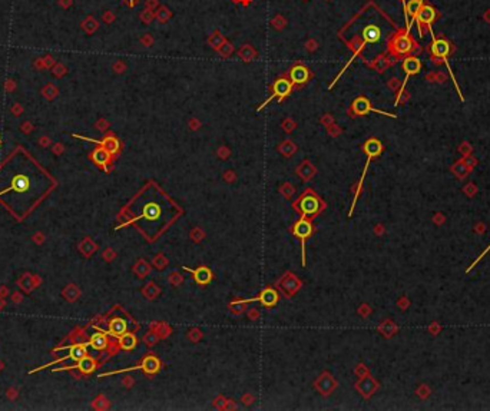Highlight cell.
I'll use <instances>...</instances> for the list:
<instances>
[{
	"mask_svg": "<svg viewBox=\"0 0 490 411\" xmlns=\"http://www.w3.org/2000/svg\"><path fill=\"white\" fill-rule=\"evenodd\" d=\"M450 51H452V48H450V43L447 42L446 39H433V43H432V53L434 58L440 59V60H443L444 63H446V67L449 73H450V76H452V80H453L454 87L457 89V94H459V98H460V101H464V98H463V95L460 92V87L457 85V80L454 78L453 71H452V67L449 65V55H450Z\"/></svg>",
	"mask_w": 490,
	"mask_h": 411,
	"instance_id": "1",
	"label": "cell"
},
{
	"mask_svg": "<svg viewBox=\"0 0 490 411\" xmlns=\"http://www.w3.org/2000/svg\"><path fill=\"white\" fill-rule=\"evenodd\" d=\"M291 89H293V82L288 79H277L274 82V85H273V95L268 98L267 101L262 103V106H260V109H262L265 105H268L270 102L273 101V99H278V101H282L287 95L291 94Z\"/></svg>",
	"mask_w": 490,
	"mask_h": 411,
	"instance_id": "2",
	"label": "cell"
},
{
	"mask_svg": "<svg viewBox=\"0 0 490 411\" xmlns=\"http://www.w3.org/2000/svg\"><path fill=\"white\" fill-rule=\"evenodd\" d=\"M420 69H421V62H420V59L418 58H414V56H407V58L404 59L403 71L406 72V79L403 80V85H402V87H400V94H398V98H397L396 105H398V102H400V96H402V94H403L404 86H406V83H407L409 78L420 72Z\"/></svg>",
	"mask_w": 490,
	"mask_h": 411,
	"instance_id": "3",
	"label": "cell"
},
{
	"mask_svg": "<svg viewBox=\"0 0 490 411\" xmlns=\"http://www.w3.org/2000/svg\"><path fill=\"white\" fill-rule=\"evenodd\" d=\"M423 6V0H410L409 3H406V8H404V17H406V23H407V29L406 33L410 35V29L413 26V23L416 22L417 19L418 12Z\"/></svg>",
	"mask_w": 490,
	"mask_h": 411,
	"instance_id": "4",
	"label": "cell"
},
{
	"mask_svg": "<svg viewBox=\"0 0 490 411\" xmlns=\"http://www.w3.org/2000/svg\"><path fill=\"white\" fill-rule=\"evenodd\" d=\"M413 40L407 33L404 35H398L394 37V40L391 42V51L394 52L396 55H407L413 51Z\"/></svg>",
	"mask_w": 490,
	"mask_h": 411,
	"instance_id": "5",
	"label": "cell"
},
{
	"mask_svg": "<svg viewBox=\"0 0 490 411\" xmlns=\"http://www.w3.org/2000/svg\"><path fill=\"white\" fill-rule=\"evenodd\" d=\"M353 112L355 115H366L368 112H377V113H380V115H386L390 116V118H396V115H391V113H387V112H383V110H377V109L371 108V103L368 101L367 98H357L355 101L353 102Z\"/></svg>",
	"mask_w": 490,
	"mask_h": 411,
	"instance_id": "6",
	"label": "cell"
},
{
	"mask_svg": "<svg viewBox=\"0 0 490 411\" xmlns=\"http://www.w3.org/2000/svg\"><path fill=\"white\" fill-rule=\"evenodd\" d=\"M434 19H436V10L432 6H429V5H423L421 9H420V12H418L417 19H416L418 22V35L420 36H423L421 25H426L427 28H432V23L434 22Z\"/></svg>",
	"mask_w": 490,
	"mask_h": 411,
	"instance_id": "7",
	"label": "cell"
},
{
	"mask_svg": "<svg viewBox=\"0 0 490 411\" xmlns=\"http://www.w3.org/2000/svg\"><path fill=\"white\" fill-rule=\"evenodd\" d=\"M75 138H80V139H85V141H91V142H95V144L102 145V148H105L110 155L118 153V152H119V148H121V144H119V141H118L115 136L105 138L103 141H94V139H91V138L78 136V135H75Z\"/></svg>",
	"mask_w": 490,
	"mask_h": 411,
	"instance_id": "8",
	"label": "cell"
},
{
	"mask_svg": "<svg viewBox=\"0 0 490 411\" xmlns=\"http://www.w3.org/2000/svg\"><path fill=\"white\" fill-rule=\"evenodd\" d=\"M289 76H291L293 83L303 85V83H305L307 80L310 79V71H308V67H305L303 65H296L294 67H291Z\"/></svg>",
	"mask_w": 490,
	"mask_h": 411,
	"instance_id": "9",
	"label": "cell"
},
{
	"mask_svg": "<svg viewBox=\"0 0 490 411\" xmlns=\"http://www.w3.org/2000/svg\"><path fill=\"white\" fill-rule=\"evenodd\" d=\"M313 234V226L307 221V219H300L296 225H294V235L298 237L300 239H303V264H304V241L310 237Z\"/></svg>",
	"mask_w": 490,
	"mask_h": 411,
	"instance_id": "10",
	"label": "cell"
},
{
	"mask_svg": "<svg viewBox=\"0 0 490 411\" xmlns=\"http://www.w3.org/2000/svg\"><path fill=\"white\" fill-rule=\"evenodd\" d=\"M300 208L303 211L304 215H314V214H317L318 210H320V202H318L316 196L308 195V196L303 198V201L300 203Z\"/></svg>",
	"mask_w": 490,
	"mask_h": 411,
	"instance_id": "11",
	"label": "cell"
},
{
	"mask_svg": "<svg viewBox=\"0 0 490 411\" xmlns=\"http://www.w3.org/2000/svg\"><path fill=\"white\" fill-rule=\"evenodd\" d=\"M248 301H260L264 307H274L277 301H278V295H277V292H275L274 289L268 288L264 289L257 298H251V300H248Z\"/></svg>",
	"mask_w": 490,
	"mask_h": 411,
	"instance_id": "12",
	"label": "cell"
},
{
	"mask_svg": "<svg viewBox=\"0 0 490 411\" xmlns=\"http://www.w3.org/2000/svg\"><path fill=\"white\" fill-rule=\"evenodd\" d=\"M184 269H187L191 274H194L195 281L198 282L199 285H207L212 280V272L207 267H199L198 269H189V268L184 267Z\"/></svg>",
	"mask_w": 490,
	"mask_h": 411,
	"instance_id": "13",
	"label": "cell"
},
{
	"mask_svg": "<svg viewBox=\"0 0 490 411\" xmlns=\"http://www.w3.org/2000/svg\"><path fill=\"white\" fill-rule=\"evenodd\" d=\"M363 39L366 43H377L382 39V30L375 25H368L363 29Z\"/></svg>",
	"mask_w": 490,
	"mask_h": 411,
	"instance_id": "14",
	"label": "cell"
},
{
	"mask_svg": "<svg viewBox=\"0 0 490 411\" xmlns=\"http://www.w3.org/2000/svg\"><path fill=\"white\" fill-rule=\"evenodd\" d=\"M141 368L144 370L146 374H157L159 371V368H161V362L157 357H153V355H148V357H145L144 361H142V364H141Z\"/></svg>",
	"mask_w": 490,
	"mask_h": 411,
	"instance_id": "15",
	"label": "cell"
},
{
	"mask_svg": "<svg viewBox=\"0 0 490 411\" xmlns=\"http://www.w3.org/2000/svg\"><path fill=\"white\" fill-rule=\"evenodd\" d=\"M363 149H364V152H366L367 155H371V156L374 158V156H378L383 152V145L378 139L371 138V139H368L367 142L364 144Z\"/></svg>",
	"mask_w": 490,
	"mask_h": 411,
	"instance_id": "16",
	"label": "cell"
},
{
	"mask_svg": "<svg viewBox=\"0 0 490 411\" xmlns=\"http://www.w3.org/2000/svg\"><path fill=\"white\" fill-rule=\"evenodd\" d=\"M123 332H126V323L123 321L122 318L112 319L110 324H109V334L115 335V337H121Z\"/></svg>",
	"mask_w": 490,
	"mask_h": 411,
	"instance_id": "17",
	"label": "cell"
},
{
	"mask_svg": "<svg viewBox=\"0 0 490 411\" xmlns=\"http://www.w3.org/2000/svg\"><path fill=\"white\" fill-rule=\"evenodd\" d=\"M69 355H68V358H72L75 361H79L82 360L83 357H86L87 351H86V346H83V344H76V346L69 347Z\"/></svg>",
	"mask_w": 490,
	"mask_h": 411,
	"instance_id": "18",
	"label": "cell"
},
{
	"mask_svg": "<svg viewBox=\"0 0 490 411\" xmlns=\"http://www.w3.org/2000/svg\"><path fill=\"white\" fill-rule=\"evenodd\" d=\"M119 344L123 350H133L137 347V337L130 332H123L119 337Z\"/></svg>",
	"mask_w": 490,
	"mask_h": 411,
	"instance_id": "19",
	"label": "cell"
},
{
	"mask_svg": "<svg viewBox=\"0 0 490 411\" xmlns=\"http://www.w3.org/2000/svg\"><path fill=\"white\" fill-rule=\"evenodd\" d=\"M92 159H94L98 165L105 166L109 162V159H110V153H109L105 148H98V149L92 153Z\"/></svg>",
	"mask_w": 490,
	"mask_h": 411,
	"instance_id": "20",
	"label": "cell"
},
{
	"mask_svg": "<svg viewBox=\"0 0 490 411\" xmlns=\"http://www.w3.org/2000/svg\"><path fill=\"white\" fill-rule=\"evenodd\" d=\"M108 346V339H106V335L105 334H101V332H96L92 335V338H91V347L95 348V350H103V348H106Z\"/></svg>",
	"mask_w": 490,
	"mask_h": 411,
	"instance_id": "21",
	"label": "cell"
},
{
	"mask_svg": "<svg viewBox=\"0 0 490 411\" xmlns=\"http://www.w3.org/2000/svg\"><path fill=\"white\" fill-rule=\"evenodd\" d=\"M96 367V364H95V360H92L91 357H83L82 360L78 361V364H76V368H79L82 373H85V374H89V373H92Z\"/></svg>",
	"mask_w": 490,
	"mask_h": 411,
	"instance_id": "22",
	"label": "cell"
},
{
	"mask_svg": "<svg viewBox=\"0 0 490 411\" xmlns=\"http://www.w3.org/2000/svg\"><path fill=\"white\" fill-rule=\"evenodd\" d=\"M28 187H29V179L26 176H23V175H17L13 179V184H12L10 189H15L17 192H23V191L28 189Z\"/></svg>",
	"mask_w": 490,
	"mask_h": 411,
	"instance_id": "23",
	"label": "cell"
},
{
	"mask_svg": "<svg viewBox=\"0 0 490 411\" xmlns=\"http://www.w3.org/2000/svg\"><path fill=\"white\" fill-rule=\"evenodd\" d=\"M357 387L360 389V391L363 393V394H364V396H370V394H371V393L374 391L375 382H374V380H373V378L367 377L366 380H363V381L359 382V385H357Z\"/></svg>",
	"mask_w": 490,
	"mask_h": 411,
	"instance_id": "24",
	"label": "cell"
},
{
	"mask_svg": "<svg viewBox=\"0 0 490 411\" xmlns=\"http://www.w3.org/2000/svg\"><path fill=\"white\" fill-rule=\"evenodd\" d=\"M161 215V208L157 203H148L144 208V217L146 219H157Z\"/></svg>",
	"mask_w": 490,
	"mask_h": 411,
	"instance_id": "25",
	"label": "cell"
},
{
	"mask_svg": "<svg viewBox=\"0 0 490 411\" xmlns=\"http://www.w3.org/2000/svg\"><path fill=\"white\" fill-rule=\"evenodd\" d=\"M255 56H257V53L253 49V46H250V44H245L239 51V58L245 60V62H251Z\"/></svg>",
	"mask_w": 490,
	"mask_h": 411,
	"instance_id": "26",
	"label": "cell"
},
{
	"mask_svg": "<svg viewBox=\"0 0 490 411\" xmlns=\"http://www.w3.org/2000/svg\"><path fill=\"white\" fill-rule=\"evenodd\" d=\"M208 43H209V46L212 48V49H215V51H219V48H221V46L225 43V39H224V36L221 35V33H219V32H215V33H214L212 36L209 37Z\"/></svg>",
	"mask_w": 490,
	"mask_h": 411,
	"instance_id": "27",
	"label": "cell"
},
{
	"mask_svg": "<svg viewBox=\"0 0 490 411\" xmlns=\"http://www.w3.org/2000/svg\"><path fill=\"white\" fill-rule=\"evenodd\" d=\"M280 151L282 152V153H284V155H287V156H289V155H293V153H294V152L297 151V146L294 144H293V142H289V141H287V142H284V144L281 145V146H280Z\"/></svg>",
	"mask_w": 490,
	"mask_h": 411,
	"instance_id": "28",
	"label": "cell"
},
{
	"mask_svg": "<svg viewBox=\"0 0 490 411\" xmlns=\"http://www.w3.org/2000/svg\"><path fill=\"white\" fill-rule=\"evenodd\" d=\"M232 52H234V46H232L231 43H228V42H225V43L219 48V53H221V56H222V58H230Z\"/></svg>",
	"mask_w": 490,
	"mask_h": 411,
	"instance_id": "29",
	"label": "cell"
},
{
	"mask_svg": "<svg viewBox=\"0 0 490 411\" xmlns=\"http://www.w3.org/2000/svg\"><path fill=\"white\" fill-rule=\"evenodd\" d=\"M489 251H490V245L487 246V248H486V249H484V251H483L480 255H479V258H477V260H476L475 262H473V264H472V265L467 268V271H466V272H470V271H472V269H473V268H475L476 265H477V264L480 262V260H482V258H484V255H487V254H489Z\"/></svg>",
	"mask_w": 490,
	"mask_h": 411,
	"instance_id": "30",
	"label": "cell"
},
{
	"mask_svg": "<svg viewBox=\"0 0 490 411\" xmlns=\"http://www.w3.org/2000/svg\"><path fill=\"white\" fill-rule=\"evenodd\" d=\"M158 17H159V20H161V22H165L166 19H168V17H169V12H168V9H161V10H159V13H158Z\"/></svg>",
	"mask_w": 490,
	"mask_h": 411,
	"instance_id": "31",
	"label": "cell"
},
{
	"mask_svg": "<svg viewBox=\"0 0 490 411\" xmlns=\"http://www.w3.org/2000/svg\"><path fill=\"white\" fill-rule=\"evenodd\" d=\"M141 17H142V19H144V20H145V23H148V25H149V23H151V20H152V19H153V13H152L151 10H149V9H148V10H146V12H145V15H144V16H141Z\"/></svg>",
	"mask_w": 490,
	"mask_h": 411,
	"instance_id": "32",
	"label": "cell"
},
{
	"mask_svg": "<svg viewBox=\"0 0 490 411\" xmlns=\"http://www.w3.org/2000/svg\"><path fill=\"white\" fill-rule=\"evenodd\" d=\"M284 125H285V126H284V129L287 130V132L293 130V129H294V126H296V123L293 122V121H287V122L284 123Z\"/></svg>",
	"mask_w": 490,
	"mask_h": 411,
	"instance_id": "33",
	"label": "cell"
},
{
	"mask_svg": "<svg viewBox=\"0 0 490 411\" xmlns=\"http://www.w3.org/2000/svg\"><path fill=\"white\" fill-rule=\"evenodd\" d=\"M308 46H307V48H308V51H314V49H317V42H313V40H311V42H308Z\"/></svg>",
	"mask_w": 490,
	"mask_h": 411,
	"instance_id": "34",
	"label": "cell"
},
{
	"mask_svg": "<svg viewBox=\"0 0 490 411\" xmlns=\"http://www.w3.org/2000/svg\"><path fill=\"white\" fill-rule=\"evenodd\" d=\"M126 2H129V3H133V2H137V0H126Z\"/></svg>",
	"mask_w": 490,
	"mask_h": 411,
	"instance_id": "35",
	"label": "cell"
},
{
	"mask_svg": "<svg viewBox=\"0 0 490 411\" xmlns=\"http://www.w3.org/2000/svg\"><path fill=\"white\" fill-rule=\"evenodd\" d=\"M403 6L406 8V0H403Z\"/></svg>",
	"mask_w": 490,
	"mask_h": 411,
	"instance_id": "36",
	"label": "cell"
},
{
	"mask_svg": "<svg viewBox=\"0 0 490 411\" xmlns=\"http://www.w3.org/2000/svg\"><path fill=\"white\" fill-rule=\"evenodd\" d=\"M234 2H241V0H234Z\"/></svg>",
	"mask_w": 490,
	"mask_h": 411,
	"instance_id": "37",
	"label": "cell"
}]
</instances>
